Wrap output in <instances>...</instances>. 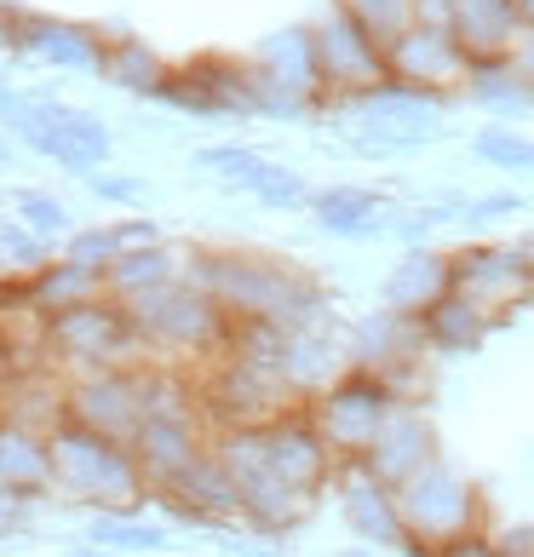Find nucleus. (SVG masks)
Wrapping results in <instances>:
<instances>
[{
	"mask_svg": "<svg viewBox=\"0 0 534 557\" xmlns=\"http://www.w3.org/2000/svg\"><path fill=\"white\" fill-rule=\"evenodd\" d=\"M311 190H316V184L305 178L299 168H287V161L264 156V168L253 173V184H248L241 196H253L264 213H305V201H311Z\"/></svg>",
	"mask_w": 534,
	"mask_h": 557,
	"instance_id": "nucleus-29",
	"label": "nucleus"
},
{
	"mask_svg": "<svg viewBox=\"0 0 534 557\" xmlns=\"http://www.w3.org/2000/svg\"><path fill=\"white\" fill-rule=\"evenodd\" d=\"M305 29H311V52H316L322 104H339V98L385 81V47L339 7V0H322V7L305 17Z\"/></svg>",
	"mask_w": 534,
	"mask_h": 557,
	"instance_id": "nucleus-9",
	"label": "nucleus"
},
{
	"mask_svg": "<svg viewBox=\"0 0 534 557\" xmlns=\"http://www.w3.org/2000/svg\"><path fill=\"white\" fill-rule=\"evenodd\" d=\"M178 276L219 299L224 317H264L276 327H339V305L316 271L294 259L259 253V247H178Z\"/></svg>",
	"mask_w": 534,
	"mask_h": 557,
	"instance_id": "nucleus-1",
	"label": "nucleus"
},
{
	"mask_svg": "<svg viewBox=\"0 0 534 557\" xmlns=\"http://www.w3.org/2000/svg\"><path fill=\"white\" fill-rule=\"evenodd\" d=\"M327 494L339 500V518H345V529H351L362 546L402 552L408 529H402V511H397V488L392 483H380L374 471H362L357 460H345L334 471V483H327Z\"/></svg>",
	"mask_w": 534,
	"mask_h": 557,
	"instance_id": "nucleus-16",
	"label": "nucleus"
},
{
	"mask_svg": "<svg viewBox=\"0 0 534 557\" xmlns=\"http://www.w3.org/2000/svg\"><path fill=\"white\" fill-rule=\"evenodd\" d=\"M0 483L24 488V494H52V454H47V431L0 420Z\"/></svg>",
	"mask_w": 534,
	"mask_h": 557,
	"instance_id": "nucleus-25",
	"label": "nucleus"
},
{
	"mask_svg": "<svg viewBox=\"0 0 534 557\" xmlns=\"http://www.w3.org/2000/svg\"><path fill=\"white\" fill-rule=\"evenodd\" d=\"M173 58L156 52L144 35H110L104 40V64H98V81L127 98H156V87L167 81Z\"/></svg>",
	"mask_w": 534,
	"mask_h": 557,
	"instance_id": "nucleus-22",
	"label": "nucleus"
},
{
	"mask_svg": "<svg viewBox=\"0 0 534 557\" xmlns=\"http://www.w3.org/2000/svg\"><path fill=\"white\" fill-rule=\"evenodd\" d=\"M529 208H534V201L523 190H483V196H465L460 201V224H465V231H495V224L523 219Z\"/></svg>",
	"mask_w": 534,
	"mask_h": 557,
	"instance_id": "nucleus-33",
	"label": "nucleus"
},
{
	"mask_svg": "<svg viewBox=\"0 0 534 557\" xmlns=\"http://www.w3.org/2000/svg\"><path fill=\"white\" fill-rule=\"evenodd\" d=\"M150 104H167L196 121H259L253 64L248 58H224V52H196L167 70V81L156 87Z\"/></svg>",
	"mask_w": 534,
	"mask_h": 557,
	"instance_id": "nucleus-7",
	"label": "nucleus"
},
{
	"mask_svg": "<svg viewBox=\"0 0 534 557\" xmlns=\"http://www.w3.org/2000/svg\"><path fill=\"white\" fill-rule=\"evenodd\" d=\"M495 317L483 311V305H471L465 294H437L420 311V334H425V350L431 357H477V350L488 345V334H495Z\"/></svg>",
	"mask_w": 534,
	"mask_h": 557,
	"instance_id": "nucleus-18",
	"label": "nucleus"
},
{
	"mask_svg": "<svg viewBox=\"0 0 534 557\" xmlns=\"http://www.w3.org/2000/svg\"><path fill=\"white\" fill-rule=\"evenodd\" d=\"M397 511H402V529L414 546H443V541H455V534L488 529L483 488L471 483L448 454L425 460L408 483H397Z\"/></svg>",
	"mask_w": 534,
	"mask_h": 557,
	"instance_id": "nucleus-5",
	"label": "nucleus"
},
{
	"mask_svg": "<svg viewBox=\"0 0 534 557\" xmlns=\"http://www.w3.org/2000/svg\"><path fill=\"white\" fill-rule=\"evenodd\" d=\"M64 557H121V552H110V546H92V541H80V546H70Z\"/></svg>",
	"mask_w": 534,
	"mask_h": 557,
	"instance_id": "nucleus-40",
	"label": "nucleus"
},
{
	"mask_svg": "<svg viewBox=\"0 0 534 557\" xmlns=\"http://www.w3.org/2000/svg\"><path fill=\"white\" fill-rule=\"evenodd\" d=\"M448 35L460 40L471 64L483 58H506L523 40V24L511 12V0H448Z\"/></svg>",
	"mask_w": 534,
	"mask_h": 557,
	"instance_id": "nucleus-20",
	"label": "nucleus"
},
{
	"mask_svg": "<svg viewBox=\"0 0 534 557\" xmlns=\"http://www.w3.org/2000/svg\"><path fill=\"white\" fill-rule=\"evenodd\" d=\"M448 287L483 305L495 322H511L534 305V253L518 236H471L448 247Z\"/></svg>",
	"mask_w": 534,
	"mask_h": 557,
	"instance_id": "nucleus-6",
	"label": "nucleus"
},
{
	"mask_svg": "<svg viewBox=\"0 0 534 557\" xmlns=\"http://www.w3.org/2000/svg\"><path fill=\"white\" fill-rule=\"evenodd\" d=\"M17 287H24V311L35 322H47V317L70 311V305H80V299L104 294V271H92V264H80L70 253H52L47 264H35V271L17 276Z\"/></svg>",
	"mask_w": 534,
	"mask_h": 557,
	"instance_id": "nucleus-19",
	"label": "nucleus"
},
{
	"mask_svg": "<svg viewBox=\"0 0 534 557\" xmlns=\"http://www.w3.org/2000/svg\"><path fill=\"white\" fill-rule=\"evenodd\" d=\"M80 184H87V196L92 201H104V208H121V213H144L150 208V178H138V173H121V168H92V173H80Z\"/></svg>",
	"mask_w": 534,
	"mask_h": 557,
	"instance_id": "nucleus-31",
	"label": "nucleus"
},
{
	"mask_svg": "<svg viewBox=\"0 0 534 557\" xmlns=\"http://www.w3.org/2000/svg\"><path fill=\"white\" fill-rule=\"evenodd\" d=\"M104 29L98 24H80V17H58V12H17L12 7V24H7V47L17 58H29L40 70H58V75H92L104 64Z\"/></svg>",
	"mask_w": 534,
	"mask_h": 557,
	"instance_id": "nucleus-10",
	"label": "nucleus"
},
{
	"mask_svg": "<svg viewBox=\"0 0 534 557\" xmlns=\"http://www.w3.org/2000/svg\"><path fill=\"white\" fill-rule=\"evenodd\" d=\"M506 58H511V70H518V81H523L529 104H534V35H523V40H518V47H511Z\"/></svg>",
	"mask_w": 534,
	"mask_h": 557,
	"instance_id": "nucleus-38",
	"label": "nucleus"
},
{
	"mask_svg": "<svg viewBox=\"0 0 534 557\" xmlns=\"http://www.w3.org/2000/svg\"><path fill=\"white\" fill-rule=\"evenodd\" d=\"M35 506H40V494H24V488L0 483V541H12L17 529H29Z\"/></svg>",
	"mask_w": 534,
	"mask_h": 557,
	"instance_id": "nucleus-35",
	"label": "nucleus"
},
{
	"mask_svg": "<svg viewBox=\"0 0 534 557\" xmlns=\"http://www.w3.org/2000/svg\"><path fill=\"white\" fill-rule=\"evenodd\" d=\"M471 161L500 178H534V133H518L511 121H483L471 133Z\"/></svg>",
	"mask_w": 534,
	"mask_h": 557,
	"instance_id": "nucleus-26",
	"label": "nucleus"
},
{
	"mask_svg": "<svg viewBox=\"0 0 534 557\" xmlns=\"http://www.w3.org/2000/svg\"><path fill=\"white\" fill-rule=\"evenodd\" d=\"M437 294H448V247H431V242L402 247L380 282V305L408 311V317H420Z\"/></svg>",
	"mask_w": 534,
	"mask_h": 557,
	"instance_id": "nucleus-21",
	"label": "nucleus"
},
{
	"mask_svg": "<svg viewBox=\"0 0 534 557\" xmlns=\"http://www.w3.org/2000/svg\"><path fill=\"white\" fill-rule=\"evenodd\" d=\"M345 557H368V552H345Z\"/></svg>",
	"mask_w": 534,
	"mask_h": 557,
	"instance_id": "nucleus-44",
	"label": "nucleus"
},
{
	"mask_svg": "<svg viewBox=\"0 0 534 557\" xmlns=\"http://www.w3.org/2000/svg\"><path fill=\"white\" fill-rule=\"evenodd\" d=\"M64 420H80L104 437L133 443V431L144 420V368L138 362H115V368H92V374H70L64 380Z\"/></svg>",
	"mask_w": 534,
	"mask_h": 557,
	"instance_id": "nucleus-12",
	"label": "nucleus"
},
{
	"mask_svg": "<svg viewBox=\"0 0 534 557\" xmlns=\"http://www.w3.org/2000/svg\"><path fill=\"white\" fill-rule=\"evenodd\" d=\"M495 534V546L506 557H534V523H506V529H488Z\"/></svg>",
	"mask_w": 534,
	"mask_h": 557,
	"instance_id": "nucleus-37",
	"label": "nucleus"
},
{
	"mask_svg": "<svg viewBox=\"0 0 534 557\" xmlns=\"http://www.w3.org/2000/svg\"><path fill=\"white\" fill-rule=\"evenodd\" d=\"M178 247L167 236H156V242H138V247H127V253H115L104 264V294L110 299H133V294H150V287L173 282L178 276Z\"/></svg>",
	"mask_w": 534,
	"mask_h": 557,
	"instance_id": "nucleus-24",
	"label": "nucleus"
},
{
	"mask_svg": "<svg viewBox=\"0 0 534 557\" xmlns=\"http://www.w3.org/2000/svg\"><path fill=\"white\" fill-rule=\"evenodd\" d=\"M460 104L483 110L488 121H511V127H518L523 115H534L523 81H518V70H511V58H483V64H471L465 87H460Z\"/></svg>",
	"mask_w": 534,
	"mask_h": 557,
	"instance_id": "nucleus-23",
	"label": "nucleus"
},
{
	"mask_svg": "<svg viewBox=\"0 0 534 557\" xmlns=\"http://www.w3.org/2000/svg\"><path fill=\"white\" fill-rule=\"evenodd\" d=\"M231 557H282V552H276V546H264V534H253V541L231 546Z\"/></svg>",
	"mask_w": 534,
	"mask_h": 557,
	"instance_id": "nucleus-39",
	"label": "nucleus"
},
{
	"mask_svg": "<svg viewBox=\"0 0 534 557\" xmlns=\"http://www.w3.org/2000/svg\"><path fill=\"white\" fill-rule=\"evenodd\" d=\"M47 454H52V494H70L87 511H144L150 488L133 460V448L121 437L80 425V420H58L47 425Z\"/></svg>",
	"mask_w": 534,
	"mask_h": 557,
	"instance_id": "nucleus-2",
	"label": "nucleus"
},
{
	"mask_svg": "<svg viewBox=\"0 0 534 557\" xmlns=\"http://www.w3.org/2000/svg\"><path fill=\"white\" fill-rule=\"evenodd\" d=\"M511 12H518V24H523V35H534V0H511Z\"/></svg>",
	"mask_w": 534,
	"mask_h": 557,
	"instance_id": "nucleus-41",
	"label": "nucleus"
},
{
	"mask_svg": "<svg viewBox=\"0 0 534 557\" xmlns=\"http://www.w3.org/2000/svg\"><path fill=\"white\" fill-rule=\"evenodd\" d=\"M443 454V437H437V420H431L425 403H397L385 425L374 431V443L362 448V471H374L380 483H408L425 460H437Z\"/></svg>",
	"mask_w": 534,
	"mask_h": 557,
	"instance_id": "nucleus-15",
	"label": "nucleus"
},
{
	"mask_svg": "<svg viewBox=\"0 0 534 557\" xmlns=\"http://www.w3.org/2000/svg\"><path fill=\"white\" fill-rule=\"evenodd\" d=\"M121 311L133 322L138 357H156V362L201 368L224 350V339H231V317L219 311V299H208L184 276L150 287V294L121 299Z\"/></svg>",
	"mask_w": 534,
	"mask_h": 557,
	"instance_id": "nucleus-3",
	"label": "nucleus"
},
{
	"mask_svg": "<svg viewBox=\"0 0 534 557\" xmlns=\"http://www.w3.org/2000/svg\"><path fill=\"white\" fill-rule=\"evenodd\" d=\"M87 541L92 546H110L121 557H133V552H167V529L150 523L144 511H92Z\"/></svg>",
	"mask_w": 534,
	"mask_h": 557,
	"instance_id": "nucleus-27",
	"label": "nucleus"
},
{
	"mask_svg": "<svg viewBox=\"0 0 534 557\" xmlns=\"http://www.w3.org/2000/svg\"><path fill=\"white\" fill-rule=\"evenodd\" d=\"M47 259H52V242L47 236H35L24 219L0 213V271L24 276V271H35V264H47Z\"/></svg>",
	"mask_w": 534,
	"mask_h": 557,
	"instance_id": "nucleus-32",
	"label": "nucleus"
},
{
	"mask_svg": "<svg viewBox=\"0 0 534 557\" xmlns=\"http://www.w3.org/2000/svg\"><path fill=\"white\" fill-rule=\"evenodd\" d=\"M7 161H12V138L0 133V168H7Z\"/></svg>",
	"mask_w": 534,
	"mask_h": 557,
	"instance_id": "nucleus-43",
	"label": "nucleus"
},
{
	"mask_svg": "<svg viewBox=\"0 0 534 557\" xmlns=\"http://www.w3.org/2000/svg\"><path fill=\"white\" fill-rule=\"evenodd\" d=\"M190 168L208 173L213 184H224V190H248L253 173L264 168V150L259 144H241V138H219V144H201L190 156Z\"/></svg>",
	"mask_w": 534,
	"mask_h": 557,
	"instance_id": "nucleus-28",
	"label": "nucleus"
},
{
	"mask_svg": "<svg viewBox=\"0 0 534 557\" xmlns=\"http://www.w3.org/2000/svg\"><path fill=\"white\" fill-rule=\"evenodd\" d=\"M35 345L64 380L92 374V368H115V362H138L133 322H127V311H121V299H110V294L80 299V305H70V311L47 317Z\"/></svg>",
	"mask_w": 534,
	"mask_h": 557,
	"instance_id": "nucleus-4",
	"label": "nucleus"
},
{
	"mask_svg": "<svg viewBox=\"0 0 534 557\" xmlns=\"http://www.w3.org/2000/svg\"><path fill=\"white\" fill-rule=\"evenodd\" d=\"M7 24H12V7H0V47H7Z\"/></svg>",
	"mask_w": 534,
	"mask_h": 557,
	"instance_id": "nucleus-42",
	"label": "nucleus"
},
{
	"mask_svg": "<svg viewBox=\"0 0 534 557\" xmlns=\"http://www.w3.org/2000/svg\"><path fill=\"white\" fill-rule=\"evenodd\" d=\"M7 213L12 219H24L35 236H47V242H64L75 231V213L58 201L52 190H35V184H17V190L7 196Z\"/></svg>",
	"mask_w": 534,
	"mask_h": 557,
	"instance_id": "nucleus-30",
	"label": "nucleus"
},
{
	"mask_svg": "<svg viewBox=\"0 0 534 557\" xmlns=\"http://www.w3.org/2000/svg\"><path fill=\"white\" fill-rule=\"evenodd\" d=\"M208 437H213V425H208L201 408H161V414H144L133 443H127L138 471H144V488L150 494L173 488L184 471L208 454Z\"/></svg>",
	"mask_w": 534,
	"mask_h": 557,
	"instance_id": "nucleus-11",
	"label": "nucleus"
},
{
	"mask_svg": "<svg viewBox=\"0 0 534 557\" xmlns=\"http://www.w3.org/2000/svg\"><path fill=\"white\" fill-rule=\"evenodd\" d=\"M431 557H506V552L495 546V534H488V529H471V534H455V541L431 546Z\"/></svg>",
	"mask_w": 534,
	"mask_h": 557,
	"instance_id": "nucleus-36",
	"label": "nucleus"
},
{
	"mask_svg": "<svg viewBox=\"0 0 534 557\" xmlns=\"http://www.w3.org/2000/svg\"><path fill=\"white\" fill-rule=\"evenodd\" d=\"M465 70L471 58L460 52V40L448 35L443 24H408L392 47H385V75L408 81V87H431V92H448L460 104V87H465Z\"/></svg>",
	"mask_w": 534,
	"mask_h": 557,
	"instance_id": "nucleus-13",
	"label": "nucleus"
},
{
	"mask_svg": "<svg viewBox=\"0 0 534 557\" xmlns=\"http://www.w3.org/2000/svg\"><path fill=\"white\" fill-rule=\"evenodd\" d=\"M392 213H397L392 190H380V184H351V178L316 184L311 201H305V219L334 242H380L392 231Z\"/></svg>",
	"mask_w": 534,
	"mask_h": 557,
	"instance_id": "nucleus-14",
	"label": "nucleus"
},
{
	"mask_svg": "<svg viewBox=\"0 0 534 557\" xmlns=\"http://www.w3.org/2000/svg\"><path fill=\"white\" fill-rule=\"evenodd\" d=\"M305 420L316 425V437L327 443V454L345 466V460H362V448L374 443V431L385 425V414L397 408V397L385 391L374 374H362V368H345L334 374L322 391L299 403Z\"/></svg>",
	"mask_w": 534,
	"mask_h": 557,
	"instance_id": "nucleus-8",
	"label": "nucleus"
},
{
	"mask_svg": "<svg viewBox=\"0 0 534 557\" xmlns=\"http://www.w3.org/2000/svg\"><path fill=\"white\" fill-rule=\"evenodd\" d=\"M345 12L357 17V24L380 40V47H392V40L414 24V0H339Z\"/></svg>",
	"mask_w": 534,
	"mask_h": 557,
	"instance_id": "nucleus-34",
	"label": "nucleus"
},
{
	"mask_svg": "<svg viewBox=\"0 0 534 557\" xmlns=\"http://www.w3.org/2000/svg\"><path fill=\"white\" fill-rule=\"evenodd\" d=\"M408 357H425V334L420 317L392 311V305H374L368 317H357L345 327V368H362V374H385Z\"/></svg>",
	"mask_w": 534,
	"mask_h": 557,
	"instance_id": "nucleus-17",
	"label": "nucleus"
}]
</instances>
